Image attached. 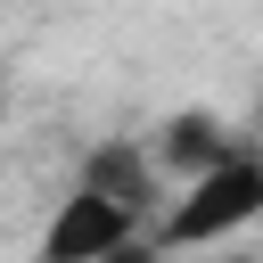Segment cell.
<instances>
[{"label":"cell","mask_w":263,"mask_h":263,"mask_svg":"<svg viewBox=\"0 0 263 263\" xmlns=\"http://www.w3.org/2000/svg\"><path fill=\"white\" fill-rule=\"evenodd\" d=\"M263 214V164L238 148V156H222L214 173H197L173 205H164V222L148 230L164 255H197V247H214V238H230V230H247Z\"/></svg>","instance_id":"cell-1"},{"label":"cell","mask_w":263,"mask_h":263,"mask_svg":"<svg viewBox=\"0 0 263 263\" xmlns=\"http://www.w3.org/2000/svg\"><path fill=\"white\" fill-rule=\"evenodd\" d=\"M132 230H140L132 205H115V197H99V189H74V197L49 214L33 263H99V255H107L115 238H132Z\"/></svg>","instance_id":"cell-2"},{"label":"cell","mask_w":263,"mask_h":263,"mask_svg":"<svg viewBox=\"0 0 263 263\" xmlns=\"http://www.w3.org/2000/svg\"><path fill=\"white\" fill-rule=\"evenodd\" d=\"M222 156H238V132H230L222 115H205V107H181V115L156 132V164H164V173H181V181L214 173Z\"/></svg>","instance_id":"cell-3"},{"label":"cell","mask_w":263,"mask_h":263,"mask_svg":"<svg viewBox=\"0 0 263 263\" xmlns=\"http://www.w3.org/2000/svg\"><path fill=\"white\" fill-rule=\"evenodd\" d=\"M82 189H99V197H115V205H132V214L156 205V173H148V156H140L132 140H99V148L82 156Z\"/></svg>","instance_id":"cell-4"},{"label":"cell","mask_w":263,"mask_h":263,"mask_svg":"<svg viewBox=\"0 0 263 263\" xmlns=\"http://www.w3.org/2000/svg\"><path fill=\"white\" fill-rule=\"evenodd\" d=\"M99 263H164V247H156L148 230H132V238H115V247H107Z\"/></svg>","instance_id":"cell-5"},{"label":"cell","mask_w":263,"mask_h":263,"mask_svg":"<svg viewBox=\"0 0 263 263\" xmlns=\"http://www.w3.org/2000/svg\"><path fill=\"white\" fill-rule=\"evenodd\" d=\"M0 115H8V74H0Z\"/></svg>","instance_id":"cell-6"},{"label":"cell","mask_w":263,"mask_h":263,"mask_svg":"<svg viewBox=\"0 0 263 263\" xmlns=\"http://www.w3.org/2000/svg\"><path fill=\"white\" fill-rule=\"evenodd\" d=\"M222 263H255V255H222Z\"/></svg>","instance_id":"cell-7"}]
</instances>
